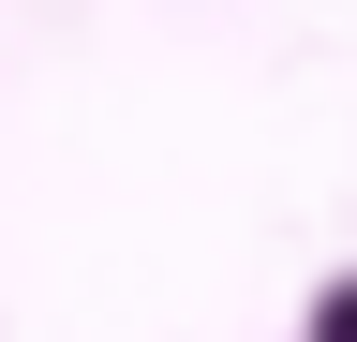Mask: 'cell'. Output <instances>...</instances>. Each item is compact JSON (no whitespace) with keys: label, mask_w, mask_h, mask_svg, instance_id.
I'll return each mask as SVG.
<instances>
[{"label":"cell","mask_w":357,"mask_h":342,"mask_svg":"<svg viewBox=\"0 0 357 342\" xmlns=\"http://www.w3.org/2000/svg\"><path fill=\"white\" fill-rule=\"evenodd\" d=\"M312 342H357V283H342V297H328V313H312Z\"/></svg>","instance_id":"cell-1"}]
</instances>
